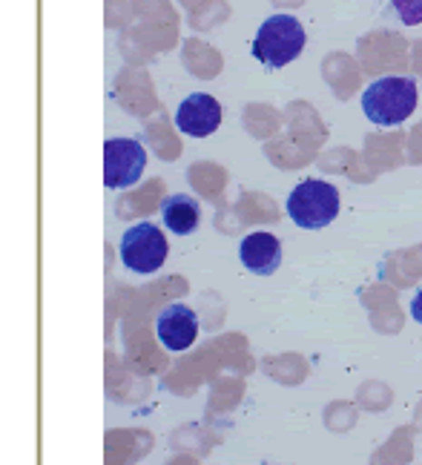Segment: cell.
Instances as JSON below:
<instances>
[{"label":"cell","instance_id":"obj_1","mask_svg":"<svg viewBox=\"0 0 422 465\" xmlns=\"http://www.w3.org/2000/svg\"><path fill=\"white\" fill-rule=\"evenodd\" d=\"M414 78H379L362 93V113L377 127H397L417 110Z\"/></svg>","mask_w":422,"mask_h":465},{"label":"cell","instance_id":"obj_2","mask_svg":"<svg viewBox=\"0 0 422 465\" xmlns=\"http://www.w3.org/2000/svg\"><path fill=\"white\" fill-rule=\"evenodd\" d=\"M305 41H308L305 26L299 24L293 15H270L268 21L259 26L250 52L261 66L281 69L302 55Z\"/></svg>","mask_w":422,"mask_h":465},{"label":"cell","instance_id":"obj_3","mask_svg":"<svg viewBox=\"0 0 422 465\" xmlns=\"http://www.w3.org/2000/svg\"><path fill=\"white\" fill-rule=\"evenodd\" d=\"M339 190L322 178H305L288 195V216L302 230H322L339 216Z\"/></svg>","mask_w":422,"mask_h":465},{"label":"cell","instance_id":"obj_4","mask_svg":"<svg viewBox=\"0 0 422 465\" xmlns=\"http://www.w3.org/2000/svg\"><path fill=\"white\" fill-rule=\"evenodd\" d=\"M167 253H170V247H167L164 232L152 222H141L130 227L124 232V239H121V262H124L127 271L141 273V276L162 271Z\"/></svg>","mask_w":422,"mask_h":465},{"label":"cell","instance_id":"obj_5","mask_svg":"<svg viewBox=\"0 0 422 465\" xmlns=\"http://www.w3.org/2000/svg\"><path fill=\"white\" fill-rule=\"evenodd\" d=\"M147 167V153L138 138L103 141V184L110 190L132 187Z\"/></svg>","mask_w":422,"mask_h":465},{"label":"cell","instance_id":"obj_6","mask_svg":"<svg viewBox=\"0 0 422 465\" xmlns=\"http://www.w3.org/2000/svg\"><path fill=\"white\" fill-rule=\"evenodd\" d=\"M179 130L190 138H207L221 127V104L207 93H192L179 104L175 113Z\"/></svg>","mask_w":422,"mask_h":465},{"label":"cell","instance_id":"obj_7","mask_svg":"<svg viewBox=\"0 0 422 465\" xmlns=\"http://www.w3.org/2000/svg\"><path fill=\"white\" fill-rule=\"evenodd\" d=\"M155 333L167 351H187L199 336V316L192 308L172 302L155 319Z\"/></svg>","mask_w":422,"mask_h":465},{"label":"cell","instance_id":"obj_8","mask_svg":"<svg viewBox=\"0 0 422 465\" xmlns=\"http://www.w3.org/2000/svg\"><path fill=\"white\" fill-rule=\"evenodd\" d=\"M239 259L256 276H273L281 264V242L273 232H248L239 244Z\"/></svg>","mask_w":422,"mask_h":465},{"label":"cell","instance_id":"obj_9","mask_svg":"<svg viewBox=\"0 0 422 465\" xmlns=\"http://www.w3.org/2000/svg\"><path fill=\"white\" fill-rule=\"evenodd\" d=\"M162 219L172 232H179V236H190V232H196V227L201 222V207H199L196 199H192V195L175 193V195H167V199L162 202Z\"/></svg>","mask_w":422,"mask_h":465},{"label":"cell","instance_id":"obj_10","mask_svg":"<svg viewBox=\"0 0 422 465\" xmlns=\"http://www.w3.org/2000/svg\"><path fill=\"white\" fill-rule=\"evenodd\" d=\"M397 17L406 26H417L422 24V0H391Z\"/></svg>","mask_w":422,"mask_h":465},{"label":"cell","instance_id":"obj_11","mask_svg":"<svg viewBox=\"0 0 422 465\" xmlns=\"http://www.w3.org/2000/svg\"><path fill=\"white\" fill-rule=\"evenodd\" d=\"M411 316L422 325V291H417V296H414V302H411Z\"/></svg>","mask_w":422,"mask_h":465}]
</instances>
